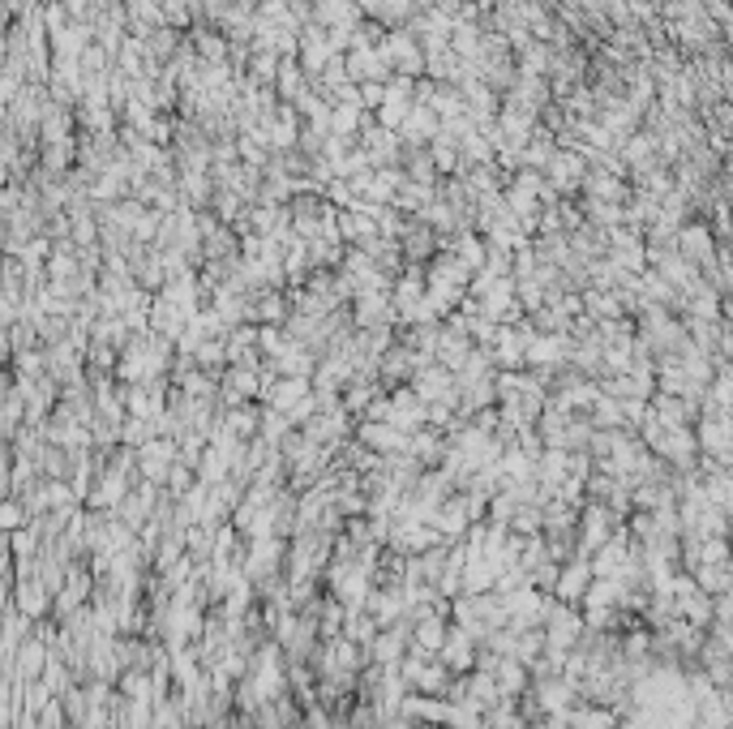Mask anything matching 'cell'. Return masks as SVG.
Returning <instances> with one entry per match:
<instances>
[{
    "mask_svg": "<svg viewBox=\"0 0 733 729\" xmlns=\"http://www.w3.org/2000/svg\"><path fill=\"white\" fill-rule=\"evenodd\" d=\"M266 386V374H258L253 365H232L228 374H223V399L228 404H249V399H258Z\"/></svg>",
    "mask_w": 733,
    "mask_h": 729,
    "instance_id": "6da1fadb",
    "label": "cell"
},
{
    "mask_svg": "<svg viewBox=\"0 0 733 729\" xmlns=\"http://www.w3.org/2000/svg\"><path fill=\"white\" fill-rule=\"evenodd\" d=\"M361 442L369 446V451H408V438H403V429H395L391 421L365 425L361 429Z\"/></svg>",
    "mask_w": 733,
    "mask_h": 729,
    "instance_id": "7a4b0ae2",
    "label": "cell"
},
{
    "mask_svg": "<svg viewBox=\"0 0 733 729\" xmlns=\"http://www.w3.org/2000/svg\"><path fill=\"white\" fill-rule=\"evenodd\" d=\"M228 429H245V438H249L253 429H258V412H253V408L232 412V416H228Z\"/></svg>",
    "mask_w": 733,
    "mask_h": 729,
    "instance_id": "3957f363",
    "label": "cell"
}]
</instances>
